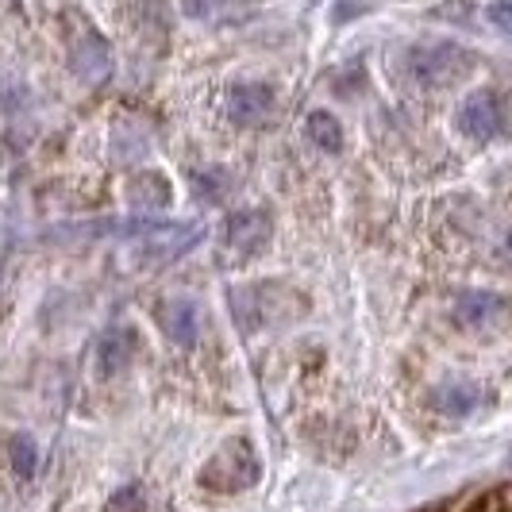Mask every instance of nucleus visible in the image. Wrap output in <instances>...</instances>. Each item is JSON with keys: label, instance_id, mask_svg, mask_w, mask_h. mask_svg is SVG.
I'll return each mask as SVG.
<instances>
[{"label": "nucleus", "instance_id": "nucleus-1", "mask_svg": "<svg viewBox=\"0 0 512 512\" xmlns=\"http://www.w3.org/2000/svg\"><path fill=\"white\" fill-rule=\"evenodd\" d=\"M285 285L282 282H255L243 289H231V316L239 324V332H258V328H274V324H289L305 312V297L289 293L278 297Z\"/></svg>", "mask_w": 512, "mask_h": 512}, {"label": "nucleus", "instance_id": "nucleus-2", "mask_svg": "<svg viewBox=\"0 0 512 512\" xmlns=\"http://www.w3.org/2000/svg\"><path fill=\"white\" fill-rule=\"evenodd\" d=\"M262 478V462H258L251 439L231 436L220 443V451H212V459L201 466L197 482L201 489L212 493H239V489H251Z\"/></svg>", "mask_w": 512, "mask_h": 512}, {"label": "nucleus", "instance_id": "nucleus-3", "mask_svg": "<svg viewBox=\"0 0 512 512\" xmlns=\"http://www.w3.org/2000/svg\"><path fill=\"white\" fill-rule=\"evenodd\" d=\"M462 135L489 143V139H509L512 135V97L501 89H474L466 101L459 104L455 116Z\"/></svg>", "mask_w": 512, "mask_h": 512}, {"label": "nucleus", "instance_id": "nucleus-4", "mask_svg": "<svg viewBox=\"0 0 512 512\" xmlns=\"http://www.w3.org/2000/svg\"><path fill=\"white\" fill-rule=\"evenodd\" d=\"M405 70L420 85L447 89V85H455L474 70V54L459 43H428V47H412Z\"/></svg>", "mask_w": 512, "mask_h": 512}, {"label": "nucleus", "instance_id": "nucleus-5", "mask_svg": "<svg viewBox=\"0 0 512 512\" xmlns=\"http://www.w3.org/2000/svg\"><path fill=\"white\" fill-rule=\"evenodd\" d=\"M270 235H274V216L266 208H243L231 212L224 224V247L231 258H255L258 251H266Z\"/></svg>", "mask_w": 512, "mask_h": 512}, {"label": "nucleus", "instance_id": "nucleus-6", "mask_svg": "<svg viewBox=\"0 0 512 512\" xmlns=\"http://www.w3.org/2000/svg\"><path fill=\"white\" fill-rule=\"evenodd\" d=\"M451 316L470 332H489V328H501L512 316V301L501 293H489V289H466L455 297Z\"/></svg>", "mask_w": 512, "mask_h": 512}, {"label": "nucleus", "instance_id": "nucleus-7", "mask_svg": "<svg viewBox=\"0 0 512 512\" xmlns=\"http://www.w3.org/2000/svg\"><path fill=\"white\" fill-rule=\"evenodd\" d=\"M70 70L85 85H104L112 77V47L97 27H85L70 39Z\"/></svg>", "mask_w": 512, "mask_h": 512}, {"label": "nucleus", "instance_id": "nucleus-8", "mask_svg": "<svg viewBox=\"0 0 512 512\" xmlns=\"http://www.w3.org/2000/svg\"><path fill=\"white\" fill-rule=\"evenodd\" d=\"M154 320L162 335L178 347H193L201 339V305L193 297H166L154 308Z\"/></svg>", "mask_w": 512, "mask_h": 512}, {"label": "nucleus", "instance_id": "nucleus-9", "mask_svg": "<svg viewBox=\"0 0 512 512\" xmlns=\"http://www.w3.org/2000/svg\"><path fill=\"white\" fill-rule=\"evenodd\" d=\"M274 104H278L274 85H266V81H239V85L228 89V116L235 124H243V128L266 124Z\"/></svg>", "mask_w": 512, "mask_h": 512}, {"label": "nucleus", "instance_id": "nucleus-10", "mask_svg": "<svg viewBox=\"0 0 512 512\" xmlns=\"http://www.w3.org/2000/svg\"><path fill=\"white\" fill-rule=\"evenodd\" d=\"M135 351H139V332H135L131 324H120V328H112V332L101 335V347H97V370H101L104 378H112V374L128 370L131 359H135Z\"/></svg>", "mask_w": 512, "mask_h": 512}, {"label": "nucleus", "instance_id": "nucleus-11", "mask_svg": "<svg viewBox=\"0 0 512 512\" xmlns=\"http://www.w3.org/2000/svg\"><path fill=\"white\" fill-rule=\"evenodd\" d=\"M170 201H174V189H170L166 174H158V170H143L128 181V205L135 212H162Z\"/></svg>", "mask_w": 512, "mask_h": 512}, {"label": "nucleus", "instance_id": "nucleus-12", "mask_svg": "<svg viewBox=\"0 0 512 512\" xmlns=\"http://www.w3.org/2000/svg\"><path fill=\"white\" fill-rule=\"evenodd\" d=\"M482 401V389L470 382H451L436 389V409L443 416H470Z\"/></svg>", "mask_w": 512, "mask_h": 512}, {"label": "nucleus", "instance_id": "nucleus-13", "mask_svg": "<svg viewBox=\"0 0 512 512\" xmlns=\"http://www.w3.org/2000/svg\"><path fill=\"white\" fill-rule=\"evenodd\" d=\"M4 451H8V462H12V474L27 482L35 474V462H39V451H35V439L24 436V432H12L4 436Z\"/></svg>", "mask_w": 512, "mask_h": 512}, {"label": "nucleus", "instance_id": "nucleus-14", "mask_svg": "<svg viewBox=\"0 0 512 512\" xmlns=\"http://www.w3.org/2000/svg\"><path fill=\"white\" fill-rule=\"evenodd\" d=\"M308 139L320 147V151H339L343 147V128H339V120H335V112H324V108H316L312 116H308Z\"/></svg>", "mask_w": 512, "mask_h": 512}, {"label": "nucleus", "instance_id": "nucleus-15", "mask_svg": "<svg viewBox=\"0 0 512 512\" xmlns=\"http://www.w3.org/2000/svg\"><path fill=\"white\" fill-rule=\"evenodd\" d=\"M231 174L228 170H201V174H193V189L205 197V201H224L231 193Z\"/></svg>", "mask_w": 512, "mask_h": 512}, {"label": "nucleus", "instance_id": "nucleus-16", "mask_svg": "<svg viewBox=\"0 0 512 512\" xmlns=\"http://www.w3.org/2000/svg\"><path fill=\"white\" fill-rule=\"evenodd\" d=\"M104 512H147V489L139 486V482H128V486L116 489L108 497Z\"/></svg>", "mask_w": 512, "mask_h": 512}, {"label": "nucleus", "instance_id": "nucleus-17", "mask_svg": "<svg viewBox=\"0 0 512 512\" xmlns=\"http://www.w3.org/2000/svg\"><path fill=\"white\" fill-rule=\"evenodd\" d=\"M486 16L493 27H501V31H509L512 35V0H493V4L486 8Z\"/></svg>", "mask_w": 512, "mask_h": 512}, {"label": "nucleus", "instance_id": "nucleus-18", "mask_svg": "<svg viewBox=\"0 0 512 512\" xmlns=\"http://www.w3.org/2000/svg\"><path fill=\"white\" fill-rule=\"evenodd\" d=\"M216 8H220V0H181V12L189 20H212Z\"/></svg>", "mask_w": 512, "mask_h": 512}, {"label": "nucleus", "instance_id": "nucleus-19", "mask_svg": "<svg viewBox=\"0 0 512 512\" xmlns=\"http://www.w3.org/2000/svg\"><path fill=\"white\" fill-rule=\"evenodd\" d=\"M501 258H505V262L512 266V231L505 235V243H501Z\"/></svg>", "mask_w": 512, "mask_h": 512}, {"label": "nucleus", "instance_id": "nucleus-20", "mask_svg": "<svg viewBox=\"0 0 512 512\" xmlns=\"http://www.w3.org/2000/svg\"><path fill=\"white\" fill-rule=\"evenodd\" d=\"M416 512H432V509H416Z\"/></svg>", "mask_w": 512, "mask_h": 512}]
</instances>
